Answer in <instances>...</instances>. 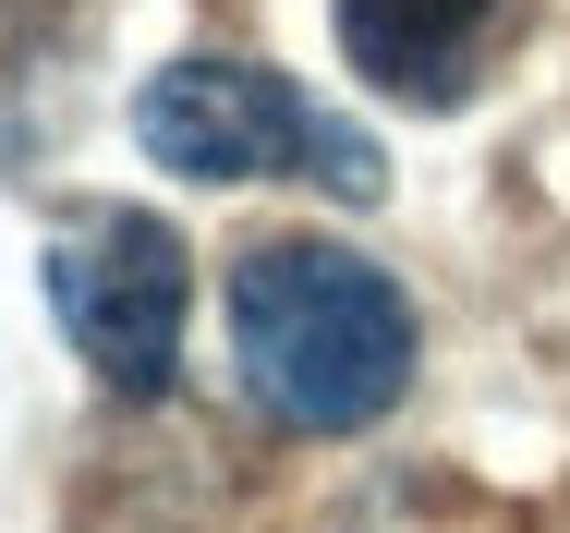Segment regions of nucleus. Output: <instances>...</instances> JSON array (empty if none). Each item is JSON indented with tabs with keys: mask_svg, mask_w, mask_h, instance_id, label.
<instances>
[{
	"mask_svg": "<svg viewBox=\"0 0 570 533\" xmlns=\"http://www.w3.org/2000/svg\"><path fill=\"white\" fill-rule=\"evenodd\" d=\"M49 304L121 401H158L183 364V304H195L183 230L146 207H73L49 230Z\"/></svg>",
	"mask_w": 570,
	"mask_h": 533,
	"instance_id": "obj_3",
	"label": "nucleus"
},
{
	"mask_svg": "<svg viewBox=\"0 0 570 533\" xmlns=\"http://www.w3.org/2000/svg\"><path fill=\"white\" fill-rule=\"evenodd\" d=\"M230 364L267 425L352 436L413 388V304L341 243H255L230 267Z\"/></svg>",
	"mask_w": 570,
	"mask_h": 533,
	"instance_id": "obj_1",
	"label": "nucleus"
},
{
	"mask_svg": "<svg viewBox=\"0 0 570 533\" xmlns=\"http://www.w3.org/2000/svg\"><path fill=\"white\" fill-rule=\"evenodd\" d=\"M134 146L158 158V170H183V182H328V195H376L389 170H376V146L328 121V109L304 98L292 73H267V61H230V49H183L170 73H146V98H134Z\"/></svg>",
	"mask_w": 570,
	"mask_h": 533,
	"instance_id": "obj_2",
	"label": "nucleus"
},
{
	"mask_svg": "<svg viewBox=\"0 0 570 533\" xmlns=\"http://www.w3.org/2000/svg\"><path fill=\"white\" fill-rule=\"evenodd\" d=\"M522 0H341V61L401 109H461Z\"/></svg>",
	"mask_w": 570,
	"mask_h": 533,
	"instance_id": "obj_4",
	"label": "nucleus"
}]
</instances>
